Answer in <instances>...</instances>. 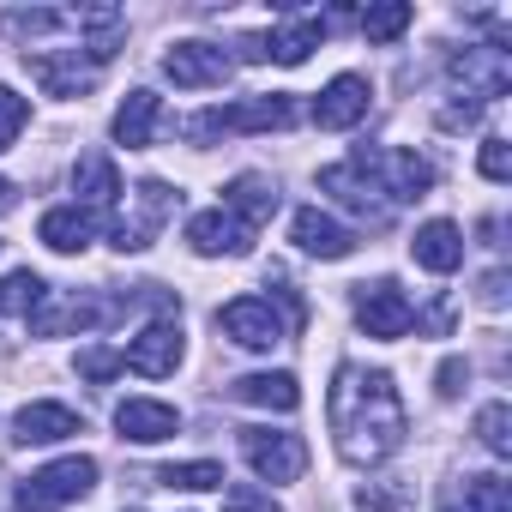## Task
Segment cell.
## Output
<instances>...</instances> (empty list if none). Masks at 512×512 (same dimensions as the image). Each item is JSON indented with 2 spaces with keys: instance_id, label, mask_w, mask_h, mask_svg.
Instances as JSON below:
<instances>
[{
  "instance_id": "obj_1",
  "label": "cell",
  "mask_w": 512,
  "mask_h": 512,
  "mask_svg": "<svg viewBox=\"0 0 512 512\" xmlns=\"http://www.w3.org/2000/svg\"><path fill=\"white\" fill-rule=\"evenodd\" d=\"M326 416H332L344 464H380V458H392L404 446V428H410L392 374L386 368H362V362H344L332 374Z\"/></svg>"
},
{
  "instance_id": "obj_2",
  "label": "cell",
  "mask_w": 512,
  "mask_h": 512,
  "mask_svg": "<svg viewBox=\"0 0 512 512\" xmlns=\"http://www.w3.org/2000/svg\"><path fill=\"white\" fill-rule=\"evenodd\" d=\"M91 488H97V458L73 452V458H55L19 482V512H61L73 500H85Z\"/></svg>"
},
{
  "instance_id": "obj_3",
  "label": "cell",
  "mask_w": 512,
  "mask_h": 512,
  "mask_svg": "<svg viewBox=\"0 0 512 512\" xmlns=\"http://www.w3.org/2000/svg\"><path fill=\"white\" fill-rule=\"evenodd\" d=\"M296 121V103L290 97H278V91H266V97H241V103H229V109H205V115H193L187 121V139H217V133H278V127H290Z\"/></svg>"
},
{
  "instance_id": "obj_4",
  "label": "cell",
  "mask_w": 512,
  "mask_h": 512,
  "mask_svg": "<svg viewBox=\"0 0 512 512\" xmlns=\"http://www.w3.org/2000/svg\"><path fill=\"white\" fill-rule=\"evenodd\" d=\"M446 73L470 97V109H488V103H500L512 91V55L500 43H464V49H452L446 55Z\"/></svg>"
},
{
  "instance_id": "obj_5",
  "label": "cell",
  "mask_w": 512,
  "mask_h": 512,
  "mask_svg": "<svg viewBox=\"0 0 512 512\" xmlns=\"http://www.w3.org/2000/svg\"><path fill=\"white\" fill-rule=\"evenodd\" d=\"M175 205H181V193H175L169 181H139V187H133V211H121V217L109 223L115 253H145V247L157 241V229L175 217Z\"/></svg>"
},
{
  "instance_id": "obj_6",
  "label": "cell",
  "mask_w": 512,
  "mask_h": 512,
  "mask_svg": "<svg viewBox=\"0 0 512 512\" xmlns=\"http://www.w3.org/2000/svg\"><path fill=\"white\" fill-rule=\"evenodd\" d=\"M350 163H362L368 175H380L374 187L398 205V199H422L428 187H434V163L428 157H416V151H398V145H362Z\"/></svg>"
},
{
  "instance_id": "obj_7",
  "label": "cell",
  "mask_w": 512,
  "mask_h": 512,
  "mask_svg": "<svg viewBox=\"0 0 512 512\" xmlns=\"http://www.w3.org/2000/svg\"><path fill=\"white\" fill-rule=\"evenodd\" d=\"M217 332L241 350H278L284 344V320L272 314L266 296H235L229 308H217Z\"/></svg>"
},
{
  "instance_id": "obj_8",
  "label": "cell",
  "mask_w": 512,
  "mask_h": 512,
  "mask_svg": "<svg viewBox=\"0 0 512 512\" xmlns=\"http://www.w3.org/2000/svg\"><path fill=\"white\" fill-rule=\"evenodd\" d=\"M241 458L260 470L266 482H296L308 470L302 434H272V428H241Z\"/></svg>"
},
{
  "instance_id": "obj_9",
  "label": "cell",
  "mask_w": 512,
  "mask_h": 512,
  "mask_svg": "<svg viewBox=\"0 0 512 512\" xmlns=\"http://www.w3.org/2000/svg\"><path fill=\"white\" fill-rule=\"evenodd\" d=\"M356 320H362V332L368 338H404L410 326H416V308L404 302V290L392 284V278H374V284H356Z\"/></svg>"
},
{
  "instance_id": "obj_10",
  "label": "cell",
  "mask_w": 512,
  "mask_h": 512,
  "mask_svg": "<svg viewBox=\"0 0 512 512\" xmlns=\"http://www.w3.org/2000/svg\"><path fill=\"white\" fill-rule=\"evenodd\" d=\"M320 193H332L344 211H356V217H368L374 229L392 217V199L374 187V175L362 169V163H332V169H320Z\"/></svg>"
},
{
  "instance_id": "obj_11",
  "label": "cell",
  "mask_w": 512,
  "mask_h": 512,
  "mask_svg": "<svg viewBox=\"0 0 512 512\" xmlns=\"http://www.w3.org/2000/svg\"><path fill=\"white\" fill-rule=\"evenodd\" d=\"M25 67H31V79L49 91V97H85L91 85H97V61L85 55V49H49V55H25Z\"/></svg>"
},
{
  "instance_id": "obj_12",
  "label": "cell",
  "mask_w": 512,
  "mask_h": 512,
  "mask_svg": "<svg viewBox=\"0 0 512 512\" xmlns=\"http://www.w3.org/2000/svg\"><path fill=\"white\" fill-rule=\"evenodd\" d=\"M163 73H169L181 91H211V85H223V79L235 73V61H229V49H217V43H175V49L163 55Z\"/></svg>"
},
{
  "instance_id": "obj_13",
  "label": "cell",
  "mask_w": 512,
  "mask_h": 512,
  "mask_svg": "<svg viewBox=\"0 0 512 512\" xmlns=\"http://www.w3.org/2000/svg\"><path fill=\"white\" fill-rule=\"evenodd\" d=\"M121 368L145 374V380H163L181 368V320H151L127 350H121Z\"/></svg>"
},
{
  "instance_id": "obj_14",
  "label": "cell",
  "mask_w": 512,
  "mask_h": 512,
  "mask_svg": "<svg viewBox=\"0 0 512 512\" xmlns=\"http://www.w3.org/2000/svg\"><path fill=\"white\" fill-rule=\"evenodd\" d=\"M326 43V19H296V25H284L278 37H241V55L247 61H278V67H302L314 49Z\"/></svg>"
},
{
  "instance_id": "obj_15",
  "label": "cell",
  "mask_w": 512,
  "mask_h": 512,
  "mask_svg": "<svg viewBox=\"0 0 512 512\" xmlns=\"http://www.w3.org/2000/svg\"><path fill=\"white\" fill-rule=\"evenodd\" d=\"M187 247L193 253H205V260H241V253L253 247V229L235 217V211H199L193 223H187Z\"/></svg>"
},
{
  "instance_id": "obj_16",
  "label": "cell",
  "mask_w": 512,
  "mask_h": 512,
  "mask_svg": "<svg viewBox=\"0 0 512 512\" xmlns=\"http://www.w3.org/2000/svg\"><path fill=\"white\" fill-rule=\"evenodd\" d=\"M368 103H374V85H368L362 73H338V79L314 97V127L344 133V127H356V121L368 115Z\"/></svg>"
},
{
  "instance_id": "obj_17",
  "label": "cell",
  "mask_w": 512,
  "mask_h": 512,
  "mask_svg": "<svg viewBox=\"0 0 512 512\" xmlns=\"http://www.w3.org/2000/svg\"><path fill=\"white\" fill-rule=\"evenodd\" d=\"M73 193H79V211H85L91 223H115V205H121V175H115V163H109L103 151L79 157V169H73Z\"/></svg>"
},
{
  "instance_id": "obj_18",
  "label": "cell",
  "mask_w": 512,
  "mask_h": 512,
  "mask_svg": "<svg viewBox=\"0 0 512 512\" xmlns=\"http://www.w3.org/2000/svg\"><path fill=\"white\" fill-rule=\"evenodd\" d=\"M290 235H296L302 253H314V260H350V253H356V235L332 211H320V205H302L290 217Z\"/></svg>"
},
{
  "instance_id": "obj_19",
  "label": "cell",
  "mask_w": 512,
  "mask_h": 512,
  "mask_svg": "<svg viewBox=\"0 0 512 512\" xmlns=\"http://www.w3.org/2000/svg\"><path fill=\"white\" fill-rule=\"evenodd\" d=\"M115 428H121V440L157 446V440H175L181 434V410L175 404H157V398H127L115 410Z\"/></svg>"
},
{
  "instance_id": "obj_20",
  "label": "cell",
  "mask_w": 512,
  "mask_h": 512,
  "mask_svg": "<svg viewBox=\"0 0 512 512\" xmlns=\"http://www.w3.org/2000/svg\"><path fill=\"white\" fill-rule=\"evenodd\" d=\"M67 434H85V422H79V410H67V404H25L19 416H13V440L19 446H55V440H67Z\"/></svg>"
},
{
  "instance_id": "obj_21",
  "label": "cell",
  "mask_w": 512,
  "mask_h": 512,
  "mask_svg": "<svg viewBox=\"0 0 512 512\" xmlns=\"http://www.w3.org/2000/svg\"><path fill=\"white\" fill-rule=\"evenodd\" d=\"M410 253H416V266H422V272L446 278V272H458V266H464V235H458V223L434 217V223H422V229H416Z\"/></svg>"
},
{
  "instance_id": "obj_22",
  "label": "cell",
  "mask_w": 512,
  "mask_h": 512,
  "mask_svg": "<svg viewBox=\"0 0 512 512\" xmlns=\"http://www.w3.org/2000/svg\"><path fill=\"white\" fill-rule=\"evenodd\" d=\"M157 121H163V97L157 91H127V103L115 109V145L145 151L157 139Z\"/></svg>"
},
{
  "instance_id": "obj_23",
  "label": "cell",
  "mask_w": 512,
  "mask_h": 512,
  "mask_svg": "<svg viewBox=\"0 0 512 512\" xmlns=\"http://www.w3.org/2000/svg\"><path fill=\"white\" fill-rule=\"evenodd\" d=\"M223 211H235L247 229H260V223L278 211V187H272L266 175H235V181L223 187Z\"/></svg>"
},
{
  "instance_id": "obj_24",
  "label": "cell",
  "mask_w": 512,
  "mask_h": 512,
  "mask_svg": "<svg viewBox=\"0 0 512 512\" xmlns=\"http://www.w3.org/2000/svg\"><path fill=\"white\" fill-rule=\"evenodd\" d=\"M229 398L260 404V410H296L302 404V386H296V374H241L229 386Z\"/></svg>"
},
{
  "instance_id": "obj_25",
  "label": "cell",
  "mask_w": 512,
  "mask_h": 512,
  "mask_svg": "<svg viewBox=\"0 0 512 512\" xmlns=\"http://www.w3.org/2000/svg\"><path fill=\"white\" fill-rule=\"evenodd\" d=\"M91 217L79 211V205H55V211H43V223H37V235L55 247V253H85L91 247Z\"/></svg>"
},
{
  "instance_id": "obj_26",
  "label": "cell",
  "mask_w": 512,
  "mask_h": 512,
  "mask_svg": "<svg viewBox=\"0 0 512 512\" xmlns=\"http://www.w3.org/2000/svg\"><path fill=\"white\" fill-rule=\"evenodd\" d=\"M416 506V482L410 476H380L356 488V512H410Z\"/></svg>"
},
{
  "instance_id": "obj_27",
  "label": "cell",
  "mask_w": 512,
  "mask_h": 512,
  "mask_svg": "<svg viewBox=\"0 0 512 512\" xmlns=\"http://www.w3.org/2000/svg\"><path fill=\"white\" fill-rule=\"evenodd\" d=\"M49 302V284L37 278V272H13V278H0V314H37Z\"/></svg>"
},
{
  "instance_id": "obj_28",
  "label": "cell",
  "mask_w": 512,
  "mask_h": 512,
  "mask_svg": "<svg viewBox=\"0 0 512 512\" xmlns=\"http://www.w3.org/2000/svg\"><path fill=\"white\" fill-rule=\"evenodd\" d=\"M410 19H416L410 0H386V7H368V13H362V37H368V43H392V37L410 31Z\"/></svg>"
},
{
  "instance_id": "obj_29",
  "label": "cell",
  "mask_w": 512,
  "mask_h": 512,
  "mask_svg": "<svg viewBox=\"0 0 512 512\" xmlns=\"http://www.w3.org/2000/svg\"><path fill=\"white\" fill-rule=\"evenodd\" d=\"M163 488H187V494H205V488H223V464L199 458V464H163L157 470Z\"/></svg>"
},
{
  "instance_id": "obj_30",
  "label": "cell",
  "mask_w": 512,
  "mask_h": 512,
  "mask_svg": "<svg viewBox=\"0 0 512 512\" xmlns=\"http://www.w3.org/2000/svg\"><path fill=\"white\" fill-rule=\"evenodd\" d=\"M464 506L470 512H512V482L506 476H464Z\"/></svg>"
},
{
  "instance_id": "obj_31",
  "label": "cell",
  "mask_w": 512,
  "mask_h": 512,
  "mask_svg": "<svg viewBox=\"0 0 512 512\" xmlns=\"http://www.w3.org/2000/svg\"><path fill=\"white\" fill-rule=\"evenodd\" d=\"M476 440H482L494 458H512V410H506V404H482V410H476Z\"/></svg>"
},
{
  "instance_id": "obj_32",
  "label": "cell",
  "mask_w": 512,
  "mask_h": 512,
  "mask_svg": "<svg viewBox=\"0 0 512 512\" xmlns=\"http://www.w3.org/2000/svg\"><path fill=\"white\" fill-rule=\"evenodd\" d=\"M25 121H31V103L13 85H0V151H13V139L25 133Z\"/></svg>"
},
{
  "instance_id": "obj_33",
  "label": "cell",
  "mask_w": 512,
  "mask_h": 512,
  "mask_svg": "<svg viewBox=\"0 0 512 512\" xmlns=\"http://www.w3.org/2000/svg\"><path fill=\"white\" fill-rule=\"evenodd\" d=\"M476 169H482V181H506V175H512V151H506V139H482Z\"/></svg>"
},
{
  "instance_id": "obj_34",
  "label": "cell",
  "mask_w": 512,
  "mask_h": 512,
  "mask_svg": "<svg viewBox=\"0 0 512 512\" xmlns=\"http://www.w3.org/2000/svg\"><path fill=\"white\" fill-rule=\"evenodd\" d=\"M223 512H284L272 494H260V488H247V482H235L229 494H223Z\"/></svg>"
},
{
  "instance_id": "obj_35",
  "label": "cell",
  "mask_w": 512,
  "mask_h": 512,
  "mask_svg": "<svg viewBox=\"0 0 512 512\" xmlns=\"http://www.w3.org/2000/svg\"><path fill=\"white\" fill-rule=\"evenodd\" d=\"M79 374L85 380H115L121 374V356L115 350H79Z\"/></svg>"
},
{
  "instance_id": "obj_36",
  "label": "cell",
  "mask_w": 512,
  "mask_h": 512,
  "mask_svg": "<svg viewBox=\"0 0 512 512\" xmlns=\"http://www.w3.org/2000/svg\"><path fill=\"white\" fill-rule=\"evenodd\" d=\"M470 386V362H458V356H446L440 362V398H458Z\"/></svg>"
},
{
  "instance_id": "obj_37",
  "label": "cell",
  "mask_w": 512,
  "mask_h": 512,
  "mask_svg": "<svg viewBox=\"0 0 512 512\" xmlns=\"http://www.w3.org/2000/svg\"><path fill=\"white\" fill-rule=\"evenodd\" d=\"M482 302H488V308L506 302V272H488V278H482Z\"/></svg>"
},
{
  "instance_id": "obj_38",
  "label": "cell",
  "mask_w": 512,
  "mask_h": 512,
  "mask_svg": "<svg viewBox=\"0 0 512 512\" xmlns=\"http://www.w3.org/2000/svg\"><path fill=\"white\" fill-rule=\"evenodd\" d=\"M7 211H19V187H13L7 175H0V217H7Z\"/></svg>"
},
{
  "instance_id": "obj_39",
  "label": "cell",
  "mask_w": 512,
  "mask_h": 512,
  "mask_svg": "<svg viewBox=\"0 0 512 512\" xmlns=\"http://www.w3.org/2000/svg\"><path fill=\"white\" fill-rule=\"evenodd\" d=\"M127 512H139V506H127Z\"/></svg>"
}]
</instances>
